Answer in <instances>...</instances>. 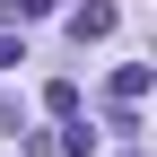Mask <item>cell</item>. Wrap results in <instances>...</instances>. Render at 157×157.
<instances>
[{"instance_id": "cell-1", "label": "cell", "mask_w": 157, "mask_h": 157, "mask_svg": "<svg viewBox=\"0 0 157 157\" xmlns=\"http://www.w3.org/2000/svg\"><path fill=\"white\" fill-rule=\"evenodd\" d=\"M70 35H78V44L113 35V0H87V9H70Z\"/></svg>"}, {"instance_id": "cell-2", "label": "cell", "mask_w": 157, "mask_h": 157, "mask_svg": "<svg viewBox=\"0 0 157 157\" xmlns=\"http://www.w3.org/2000/svg\"><path fill=\"white\" fill-rule=\"evenodd\" d=\"M140 96H148V61H122L113 70V105H140Z\"/></svg>"}, {"instance_id": "cell-3", "label": "cell", "mask_w": 157, "mask_h": 157, "mask_svg": "<svg viewBox=\"0 0 157 157\" xmlns=\"http://www.w3.org/2000/svg\"><path fill=\"white\" fill-rule=\"evenodd\" d=\"M61 0H9V17H52Z\"/></svg>"}, {"instance_id": "cell-4", "label": "cell", "mask_w": 157, "mask_h": 157, "mask_svg": "<svg viewBox=\"0 0 157 157\" xmlns=\"http://www.w3.org/2000/svg\"><path fill=\"white\" fill-rule=\"evenodd\" d=\"M26 61V44H17V35H0V70H17Z\"/></svg>"}, {"instance_id": "cell-5", "label": "cell", "mask_w": 157, "mask_h": 157, "mask_svg": "<svg viewBox=\"0 0 157 157\" xmlns=\"http://www.w3.org/2000/svg\"><path fill=\"white\" fill-rule=\"evenodd\" d=\"M122 157H140V148H122Z\"/></svg>"}]
</instances>
